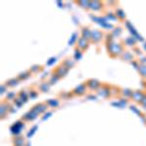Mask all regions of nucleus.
Masks as SVG:
<instances>
[{
    "instance_id": "obj_1",
    "label": "nucleus",
    "mask_w": 146,
    "mask_h": 146,
    "mask_svg": "<svg viewBox=\"0 0 146 146\" xmlns=\"http://www.w3.org/2000/svg\"><path fill=\"white\" fill-rule=\"evenodd\" d=\"M23 138L18 137L17 139L15 140V146H23Z\"/></svg>"
}]
</instances>
